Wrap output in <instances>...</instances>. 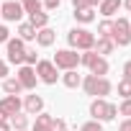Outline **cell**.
I'll use <instances>...</instances> for the list:
<instances>
[{
	"mask_svg": "<svg viewBox=\"0 0 131 131\" xmlns=\"http://www.w3.org/2000/svg\"><path fill=\"white\" fill-rule=\"evenodd\" d=\"M121 8V0H100V13L103 16H113Z\"/></svg>",
	"mask_w": 131,
	"mask_h": 131,
	"instance_id": "cell-17",
	"label": "cell"
},
{
	"mask_svg": "<svg viewBox=\"0 0 131 131\" xmlns=\"http://www.w3.org/2000/svg\"><path fill=\"white\" fill-rule=\"evenodd\" d=\"M0 113H3L5 118L18 116V113H21V100H18V95H5L3 100H0Z\"/></svg>",
	"mask_w": 131,
	"mask_h": 131,
	"instance_id": "cell-10",
	"label": "cell"
},
{
	"mask_svg": "<svg viewBox=\"0 0 131 131\" xmlns=\"http://www.w3.org/2000/svg\"><path fill=\"white\" fill-rule=\"evenodd\" d=\"M3 123H8V118H5L3 113H0V126H3Z\"/></svg>",
	"mask_w": 131,
	"mask_h": 131,
	"instance_id": "cell-37",
	"label": "cell"
},
{
	"mask_svg": "<svg viewBox=\"0 0 131 131\" xmlns=\"http://www.w3.org/2000/svg\"><path fill=\"white\" fill-rule=\"evenodd\" d=\"M111 39H113V44H118V46H128V44H131V23H128L126 18L113 21Z\"/></svg>",
	"mask_w": 131,
	"mask_h": 131,
	"instance_id": "cell-5",
	"label": "cell"
},
{
	"mask_svg": "<svg viewBox=\"0 0 131 131\" xmlns=\"http://www.w3.org/2000/svg\"><path fill=\"white\" fill-rule=\"evenodd\" d=\"M116 113H118V108H116L113 103H105L103 98L93 100V105H90V116H93L95 121H113Z\"/></svg>",
	"mask_w": 131,
	"mask_h": 131,
	"instance_id": "cell-3",
	"label": "cell"
},
{
	"mask_svg": "<svg viewBox=\"0 0 131 131\" xmlns=\"http://www.w3.org/2000/svg\"><path fill=\"white\" fill-rule=\"evenodd\" d=\"M51 131H67V123H64L62 118H54V126H51Z\"/></svg>",
	"mask_w": 131,
	"mask_h": 131,
	"instance_id": "cell-30",
	"label": "cell"
},
{
	"mask_svg": "<svg viewBox=\"0 0 131 131\" xmlns=\"http://www.w3.org/2000/svg\"><path fill=\"white\" fill-rule=\"evenodd\" d=\"M0 16H3L5 21H21L23 8H21V3H16V0H8V3L0 5Z\"/></svg>",
	"mask_w": 131,
	"mask_h": 131,
	"instance_id": "cell-11",
	"label": "cell"
},
{
	"mask_svg": "<svg viewBox=\"0 0 131 131\" xmlns=\"http://www.w3.org/2000/svg\"><path fill=\"white\" fill-rule=\"evenodd\" d=\"M54 39H57V31L54 28H39L36 31V41H39V46H51L54 44Z\"/></svg>",
	"mask_w": 131,
	"mask_h": 131,
	"instance_id": "cell-12",
	"label": "cell"
},
{
	"mask_svg": "<svg viewBox=\"0 0 131 131\" xmlns=\"http://www.w3.org/2000/svg\"><path fill=\"white\" fill-rule=\"evenodd\" d=\"M82 88H85L88 95H95V98H103V95L111 93V82L105 77H95V75H88L82 80Z\"/></svg>",
	"mask_w": 131,
	"mask_h": 131,
	"instance_id": "cell-2",
	"label": "cell"
},
{
	"mask_svg": "<svg viewBox=\"0 0 131 131\" xmlns=\"http://www.w3.org/2000/svg\"><path fill=\"white\" fill-rule=\"evenodd\" d=\"M8 39H10V31L5 26H0V44H8Z\"/></svg>",
	"mask_w": 131,
	"mask_h": 131,
	"instance_id": "cell-31",
	"label": "cell"
},
{
	"mask_svg": "<svg viewBox=\"0 0 131 131\" xmlns=\"http://www.w3.org/2000/svg\"><path fill=\"white\" fill-rule=\"evenodd\" d=\"M51 126H54V118L46 116V113H39L36 123H34V131H51Z\"/></svg>",
	"mask_w": 131,
	"mask_h": 131,
	"instance_id": "cell-15",
	"label": "cell"
},
{
	"mask_svg": "<svg viewBox=\"0 0 131 131\" xmlns=\"http://www.w3.org/2000/svg\"><path fill=\"white\" fill-rule=\"evenodd\" d=\"M121 5H123L126 10H131V0H123V3H121Z\"/></svg>",
	"mask_w": 131,
	"mask_h": 131,
	"instance_id": "cell-36",
	"label": "cell"
},
{
	"mask_svg": "<svg viewBox=\"0 0 131 131\" xmlns=\"http://www.w3.org/2000/svg\"><path fill=\"white\" fill-rule=\"evenodd\" d=\"M3 90H5L8 95H18L23 88H21V82H18L16 77H10V80H5V82H3Z\"/></svg>",
	"mask_w": 131,
	"mask_h": 131,
	"instance_id": "cell-19",
	"label": "cell"
},
{
	"mask_svg": "<svg viewBox=\"0 0 131 131\" xmlns=\"http://www.w3.org/2000/svg\"><path fill=\"white\" fill-rule=\"evenodd\" d=\"M13 126H16L18 131H26V126H28V118L18 113V116H13Z\"/></svg>",
	"mask_w": 131,
	"mask_h": 131,
	"instance_id": "cell-26",
	"label": "cell"
},
{
	"mask_svg": "<svg viewBox=\"0 0 131 131\" xmlns=\"http://www.w3.org/2000/svg\"><path fill=\"white\" fill-rule=\"evenodd\" d=\"M123 80H128V82H131V59L123 64Z\"/></svg>",
	"mask_w": 131,
	"mask_h": 131,
	"instance_id": "cell-32",
	"label": "cell"
},
{
	"mask_svg": "<svg viewBox=\"0 0 131 131\" xmlns=\"http://www.w3.org/2000/svg\"><path fill=\"white\" fill-rule=\"evenodd\" d=\"M118 95H121L123 100L131 98V82H128V80H121V82H118Z\"/></svg>",
	"mask_w": 131,
	"mask_h": 131,
	"instance_id": "cell-24",
	"label": "cell"
},
{
	"mask_svg": "<svg viewBox=\"0 0 131 131\" xmlns=\"http://www.w3.org/2000/svg\"><path fill=\"white\" fill-rule=\"evenodd\" d=\"M80 131H103V128H100V121H90V123H85Z\"/></svg>",
	"mask_w": 131,
	"mask_h": 131,
	"instance_id": "cell-29",
	"label": "cell"
},
{
	"mask_svg": "<svg viewBox=\"0 0 131 131\" xmlns=\"http://www.w3.org/2000/svg\"><path fill=\"white\" fill-rule=\"evenodd\" d=\"M16 80L21 82V88H23V90H34V88H36V80H39V77H36V70H34V67L23 64V67L18 70V75H16Z\"/></svg>",
	"mask_w": 131,
	"mask_h": 131,
	"instance_id": "cell-9",
	"label": "cell"
},
{
	"mask_svg": "<svg viewBox=\"0 0 131 131\" xmlns=\"http://www.w3.org/2000/svg\"><path fill=\"white\" fill-rule=\"evenodd\" d=\"M111 31H113V21H103V23L98 26V34H100V39H111Z\"/></svg>",
	"mask_w": 131,
	"mask_h": 131,
	"instance_id": "cell-23",
	"label": "cell"
},
{
	"mask_svg": "<svg viewBox=\"0 0 131 131\" xmlns=\"http://www.w3.org/2000/svg\"><path fill=\"white\" fill-rule=\"evenodd\" d=\"M77 64H80V54L72 51V49H62L54 54V67L57 70H77Z\"/></svg>",
	"mask_w": 131,
	"mask_h": 131,
	"instance_id": "cell-6",
	"label": "cell"
},
{
	"mask_svg": "<svg viewBox=\"0 0 131 131\" xmlns=\"http://www.w3.org/2000/svg\"><path fill=\"white\" fill-rule=\"evenodd\" d=\"M100 0H72V5H75V10H82V8H93V5H98Z\"/></svg>",
	"mask_w": 131,
	"mask_h": 131,
	"instance_id": "cell-25",
	"label": "cell"
},
{
	"mask_svg": "<svg viewBox=\"0 0 131 131\" xmlns=\"http://www.w3.org/2000/svg\"><path fill=\"white\" fill-rule=\"evenodd\" d=\"M23 105H26V111H28L31 116H36V113H41V108H44V100H41L39 95H28Z\"/></svg>",
	"mask_w": 131,
	"mask_h": 131,
	"instance_id": "cell-14",
	"label": "cell"
},
{
	"mask_svg": "<svg viewBox=\"0 0 131 131\" xmlns=\"http://www.w3.org/2000/svg\"><path fill=\"white\" fill-rule=\"evenodd\" d=\"M46 23H49V16H46L44 10L31 13V26H34V28H46Z\"/></svg>",
	"mask_w": 131,
	"mask_h": 131,
	"instance_id": "cell-18",
	"label": "cell"
},
{
	"mask_svg": "<svg viewBox=\"0 0 131 131\" xmlns=\"http://www.w3.org/2000/svg\"><path fill=\"white\" fill-rule=\"evenodd\" d=\"M80 62L85 64V67H90V75H95V77H103V75L108 72V62H105L103 57H98L95 51L80 54Z\"/></svg>",
	"mask_w": 131,
	"mask_h": 131,
	"instance_id": "cell-4",
	"label": "cell"
},
{
	"mask_svg": "<svg viewBox=\"0 0 131 131\" xmlns=\"http://www.w3.org/2000/svg\"><path fill=\"white\" fill-rule=\"evenodd\" d=\"M5 75H8V64H5V62H0V80H3Z\"/></svg>",
	"mask_w": 131,
	"mask_h": 131,
	"instance_id": "cell-35",
	"label": "cell"
},
{
	"mask_svg": "<svg viewBox=\"0 0 131 131\" xmlns=\"http://www.w3.org/2000/svg\"><path fill=\"white\" fill-rule=\"evenodd\" d=\"M36 77L46 85H54L57 82V67H54V62H36Z\"/></svg>",
	"mask_w": 131,
	"mask_h": 131,
	"instance_id": "cell-7",
	"label": "cell"
},
{
	"mask_svg": "<svg viewBox=\"0 0 131 131\" xmlns=\"http://www.w3.org/2000/svg\"><path fill=\"white\" fill-rule=\"evenodd\" d=\"M82 80H80V75H77V70H70L67 75H64V85L67 88H77Z\"/></svg>",
	"mask_w": 131,
	"mask_h": 131,
	"instance_id": "cell-22",
	"label": "cell"
},
{
	"mask_svg": "<svg viewBox=\"0 0 131 131\" xmlns=\"http://www.w3.org/2000/svg\"><path fill=\"white\" fill-rule=\"evenodd\" d=\"M59 3H62V0H46V10H54V8H59Z\"/></svg>",
	"mask_w": 131,
	"mask_h": 131,
	"instance_id": "cell-33",
	"label": "cell"
},
{
	"mask_svg": "<svg viewBox=\"0 0 131 131\" xmlns=\"http://www.w3.org/2000/svg\"><path fill=\"white\" fill-rule=\"evenodd\" d=\"M75 18L80 23H90V21H95V13H93V8H82V10H75Z\"/></svg>",
	"mask_w": 131,
	"mask_h": 131,
	"instance_id": "cell-20",
	"label": "cell"
},
{
	"mask_svg": "<svg viewBox=\"0 0 131 131\" xmlns=\"http://www.w3.org/2000/svg\"><path fill=\"white\" fill-rule=\"evenodd\" d=\"M21 8H23L28 16H31V13H39V10H41V0H23Z\"/></svg>",
	"mask_w": 131,
	"mask_h": 131,
	"instance_id": "cell-21",
	"label": "cell"
},
{
	"mask_svg": "<svg viewBox=\"0 0 131 131\" xmlns=\"http://www.w3.org/2000/svg\"><path fill=\"white\" fill-rule=\"evenodd\" d=\"M118 113H121V116H131V98H126V100L121 103V108H118Z\"/></svg>",
	"mask_w": 131,
	"mask_h": 131,
	"instance_id": "cell-28",
	"label": "cell"
},
{
	"mask_svg": "<svg viewBox=\"0 0 131 131\" xmlns=\"http://www.w3.org/2000/svg\"><path fill=\"white\" fill-rule=\"evenodd\" d=\"M18 39H21V41H31V39H36V28H34L31 23H21V26H18Z\"/></svg>",
	"mask_w": 131,
	"mask_h": 131,
	"instance_id": "cell-16",
	"label": "cell"
},
{
	"mask_svg": "<svg viewBox=\"0 0 131 131\" xmlns=\"http://www.w3.org/2000/svg\"><path fill=\"white\" fill-rule=\"evenodd\" d=\"M0 131H10V126H8V123H3V126H0Z\"/></svg>",
	"mask_w": 131,
	"mask_h": 131,
	"instance_id": "cell-38",
	"label": "cell"
},
{
	"mask_svg": "<svg viewBox=\"0 0 131 131\" xmlns=\"http://www.w3.org/2000/svg\"><path fill=\"white\" fill-rule=\"evenodd\" d=\"M67 41H70V46L82 49V51H90V49L95 46V36H93L90 31H85V28H72V31L67 34Z\"/></svg>",
	"mask_w": 131,
	"mask_h": 131,
	"instance_id": "cell-1",
	"label": "cell"
},
{
	"mask_svg": "<svg viewBox=\"0 0 131 131\" xmlns=\"http://www.w3.org/2000/svg\"><path fill=\"white\" fill-rule=\"evenodd\" d=\"M23 64H36V49H26V57H23Z\"/></svg>",
	"mask_w": 131,
	"mask_h": 131,
	"instance_id": "cell-27",
	"label": "cell"
},
{
	"mask_svg": "<svg viewBox=\"0 0 131 131\" xmlns=\"http://www.w3.org/2000/svg\"><path fill=\"white\" fill-rule=\"evenodd\" d=\"M118 131H131V118H126V121H121V126H118Z\"/></svg>",
	"mask_w": 131,
	"mask_h": 131,
	"instance_id": "cell-34",
	"label": "cell"
},
{
	"mask_svg": "<svg viewBox=\"0 0 131 131\" xmlns=\"http://www.w3.org/2000/svg\"><path fill=\"white\" fill-rule=\"evenodd\" d=\"M26 57V46L21 39H8V62L10 64H23Z\"/></svg>",
	"mask_w": 131,
	"mask_h": 131,
	"instance_id": "cell-8",
	"label": "cell"
},
{
	"mask_svg": "<svg viewBox=\"0 0 131 131\" xmlns=\"http://www.w3.org/2000/svg\"><path fill=\"white\" fill-rule=\"evenodd\" d=\"M93 49H95V54H98V57H103V54H111V51L116 49V44H113V39H98Z\"/></svg>",
	"mask_w": 131,
	"mask_h": 131,
	"instance_id": "cell-13",
	"label": "cell"
}]
</instances>
